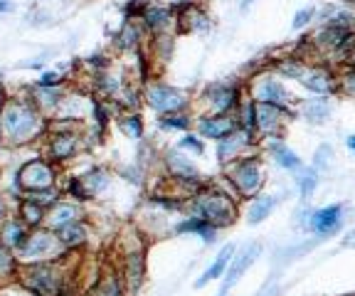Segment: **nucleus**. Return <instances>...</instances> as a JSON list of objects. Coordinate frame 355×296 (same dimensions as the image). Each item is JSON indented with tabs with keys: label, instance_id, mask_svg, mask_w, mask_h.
<instances>
[{
	"label": "nucleus",
	"instance_id": "f257e3e1",
	"mask_svg": "<svg viewBox=\"0 0 355 296\" xmlns=\"http://www.w3.org/2000/svg\"><path fill=\"white\" fill-rule=\"evenodd\" d=\"M237 200L239 198L227 195L217 188H202L190 198V213L193 218L210 223L212 227L225 229L237 220Z\"/></svg>",
	"mask_w": 355,
	"mask_h": 296
},
{
	"label": "nucleus",
	"instance_id": "f03ea898",
	"mask_svg": "<svg viewBox=\"0 0 355 296\" xmlns=\"http://www.w3.org/2000/svg\"><path fill=\"white\" fill-rule=\"evenodd\" d=\"M277 74L296 79L304 89H309L311 94L316 96H328L336 92V77L326 67H321V64H306L304 60H296V57L294 60H284L277 67Z\"/></svg>",
	"mask_w": 355,
	"mask_h": 296
},
{
	"label": "nucleus",
	"instance_id": "7ed1b4c3",
	"mask_svg": "<svg viewBox=\"0 0 355 296\" xmlns=\"http://www.w3.org/2000/svg\"><path fill=\"white\" fill-rule=\"evenodd\" d=\"M230 183H232L237 198H257L264 188V168L257 156H244L230 163Z\"/></svg>",
	"mask_w": 355,
	"mask_h": 296
},
{
	"label": "nucleus",
	"instance_id": "20e7f679",
	"mask_svg": "<svg viewBox=\"0 0 355 296\" xmlns=\"http://www.w3.org/2000/svg\"><path fill=\"white\" fill-rule=\"evenodd\" d=\"M3 131L12 141H28L33 134L40 131V112H35L28 101H10L3 107Z\"/></svg>",
	"mask_w": 355,
	"mask_h": 296
},
{
	"label": "nucleus",
	"instance_id": "39448f33",
	"mask_svg": "<svg viewBox=\"0 0 355 296\" xmlns=\"http://www.w3.org/2000/svg\"><path fill=\"white\" fill-rule=\"evenodd\" d=\"M299 225L316 235H333L343 227V205H326L318 210H304L299 215Z\"/></svg>",
	"mask_w": 355,
	"mask_h": 296
},
{
	"label": "nucleus",
	"instance_id": "423d86ee",
	"mask_svg": "<svg viewBox=\"0 0 355 296\" xmlns=\"http://www.w3.org/2000/svg\"><path fill=\"white\" fill-rule=\"evenodd\" d=\"M254 129L257 136L261 139H282V129L288 119L294 116V109H284V107H274V104H259L254 101Z\"/></svg>",
	"mask_w": 355,
	"mask_h": 296
},
{
	"label": "nucleus",
	"instance_id": "0eeeda50",
	"mask_svg": "<svg viewBox=\"0 0 355 296\" xmlns=\"http://www.w3.org/2000/svg\"><path fill=\"white\" fill-rule=\"evenodd\" d=\"M146 101L153 112L163 114H173V112H185L188 109V94L183 89H175L171 84L155 82L148 87L146 92Z\"/></svg>",
	"mask_w": 355,
	"mask_h": 296
},
{
	"label": "nucleus",
	"instance_id": "6e6552de",
	"mask_svg": "<svg viewBox=\"0 0 355 296\" xmlns=\"http://www.w3.org/2000/svg\"><path fill=\"white\" fill-rule=\"evenodd\" d=\"M252 99L259 101V104H274V107L291 109L294 99H291V92L282 82L279 74H261L254 79V89H252Z\"/></svg>",
	"mask_w": 355,
	"mask_h": 296
},
{
	"label": "nucleus",
	"instance_id": "1a4fd4ad",
	"mask_svg": "<svg viewBox=\"0 0 355 296\" xmlns=\"http://www.w3.org/2000/svg\"><path fill=\"white\" fill-rule=\"evenodd\" d=\"M25 286H28L35 296H60L62 294V277L57 274L55 264L37 262V264H30L28 267Z\"/></svg>",
	"mask_w": 355,
	"mask_h": 296
},
{
	"label": "nucleus",
	"instance_id": "9d476101",
	"mask_svg": "<svg viewBox=\"0 0 355 296\" xmlns=\"http://www.w3.org/2000/svg\"><path fill=\"white\" fill-rule=\"evenodd\" d=\"M210 114H232L242 104V89L234 82H215L202 92Z\"/></svg>",
	"mask_w": 355,
	"mask_h": 296
},
{
	"label": "nucleus",
	"instance_id": "9b49d317",
	"mask_svg": "<svg viewBox=\"0 0 355 296\" xmlns=\"http://www.w3.org/2000/svg\"><path fill=\"white\" fill-rule=\"evenodd\" d=\"M52 183H55V173H52V168L44 161H40V158H33V161H28L17 171V185H20L25 193L50 190Z\"/></svg>",
	"mask_w": 355,
	"mask_h": 296
},
{
	"label": "nucleus",
	"instance_id": "f8f14e48",
	"mask_svg": "<svg viewBox=\"0 0 355 296\" xmlns=\"http://www.w3.org/2000/svg\"><path fill=\"white\" fill-rule=\"evenodd\" d=\"M57 245H62L60 237L55 232H47V229H37V232H30L25 245L20 247V257L28 259V262H44V259H50L55 254Z\"/></svg>",
	"mask_w": 355,
	"mask_h": 296
},
{
	"label": "nucleus",
	"instance_id": "ddd939ff",
	"mask_svg": "<svg viewBox=\"0 0 355 296\" xmlns=\"http://www.w3.org/2000/svg\"><path fill=\"white\" fill-rule=\"evenodd\" d=\"M257 143L254 134H250V131H244V129H237L234 134H230L227 139H222L217 141V161L220 163H234L239 161V158H244V153L250 151L252 146Z\"/></svg>",
	"mask_w": 355,
	"mask_h": 296
},
{
	"label": "nucleus",
	"instance_id": "4468645a",
	"mask_svg": "<svg viewBox=\"0 0 355 296\" xmlns=\"http://www.w3.org/2000/svg\"><path fill=\"white\" fill-rule=\"evenodd\" d=\"M259 254H261L259 242H252V245H247V247H242L239 252H234V257H232V262H230L227 274H225L227 279H225V284H222V291L232 289V286L242 279L244 274L250 272V267L257 262V259H259Z\"/></svg>",
	"mask_w": 355,
	"mask_h": 296
},
{
	"label": "nucleus",
	"instance_id": "2eb2a0df",
	"mask_svg": "<svg viewBox=\"0 0 355 296\" xmlns=\"http://www.w3.org/2000/svg\"><path fill=\"white\" fill-rule=\"evenodd\" d=\"M237 129H239V123L232 114H207V116H202L198 121V134L202 136V139L215 141V143L222 139H227V136L234 134Z\"/></svg>",
	"mask_w": 355,
	"mask_h": 296
},
{
	"label": "nucleus",
	"instance_id": "dca6fc26",
	"mask_svg": "<svg viewBox=\"0 0 355 296\" xmlns=\"http://www.w3.org/2000/svg\"><path fill=\"white\" fill-rule=\"evenodd\" d=\"M166 166H168V173L171 178L175 180H183V183H190V185H200V171L183 151H168L166 153Z\"/></svg>",
	"mask_w": 355,
	"mask_h": 296
},
{
	"label": "nucleus",
	"instance_id": "f3484780",
	"mask_svg": "<svg viewBox=\"0 0 355 296\" xmlns=\"http://www.w3.org/2000/svg\"><path fill=\"white\" fill-rule=\"evenodd\" d=\"M234 252H237V250H234V245H225V247H222L220 254H217V259L205 269V274H202V277L195 281V286H198V289H202V286H207L210 281L225 277V274H227V269H230V262H232V257H234Z\"/></svg>",
	"mask_w": 355,
	"mask_h": 296
},
{
	"label": "nucleus",
	"instance_id": "a211bd4d",
	"mask_svg": "<svg viewBox=\"0 0 355 296\" xmlns=\"http://www.w3.org/2000/svg\"><path fill=\"white\" fill-rule=\"evenodd\" d=\"M266 146H269L272 161L277 163L279 168H284V171H299V168H304L299 153H296L294 148H288L282 139H269V141H266Z\"/></svg>",
	"mask_w": 355,
	"mask_h": 296
},
{
	"label": "nucleus",
	"instance_id": "6ab92c4d",
	"mask_svg": "<svg viewBox=\"0 0 355 296\" xmlns=\"http://www.w3.org/2000/svg\"><path fill=\"white\" fill-rule=\"evenodd\" d=\"M331 99L328 96H316L311 94L309 99L301 101L299 107V114L306 119V121H313V123H323L328 121V116H331Z\"/></svg>",
	"mask_w": 355,
	"mask_h": 296
},
{
	"label": "nucleus",
	"instance_id": "aec40b11",
	"mask_svg": "<svg viewBox=\"0 0 355 296\" xmlns=\"http://www.w3.org/2000/svg\"><path fill=\"white\" fill-rule=\"evenodd\" d=\"M28 225L22 223L20 218L15 220H8V223L0 225V242L6 247H10V250H20L22 245H25V240H28Z\"/></svg>",
	"mask_w": 355,
	"mask_h": 296
},
{
	"label": "nucleus",
	"instance_id": "412c9836",
	"mask_svg": "<svg viewBox=\"0 0 355 296\" xmlns=\"http://www.w3.org/2000/svg\"><path fill=\"white\" fill-rule=\"evenodd\" d=\"M350 37H353V30H343V28H333V25H323V30L316 35V45L323 47V50L338 52Z\"/></svg>",
	"mask_w": 355,
	"mask_h": 296
},
{
	"label": "nucleus",
	"instance_id": "4be33fe9",
	"mask_svg": "<svg viewBox=\"0 0 355 296\" xmlns=\"http://www.w3.org/2000/svg\"><path fill=\"white\" fill-rule=\"evenodd\" d=\"M277 202H279L277 195H266V193H259L257 198H252V200H250V210H247V223H250V225L264 223V220L274 213Z\"/></svg>",
	"mask_w": 355,
	"mask_h": 296
},
{
	"label": "nucleus",
	"instance_id": "5701e85b",
	"mask_svg": "<svg viewBox=\"0 0 355 296\" xmlns=\"http://www.w3.org/2000/svg\"><path fill=\"white\" fill-rule=\"evenodd\" d=\"M175 232H178V235H188V232H190V235L202 237V240H205L207 245H212L220 229L212 227V225H210V223H205V220L193 218V215H190V218H185L180 225H175Z\"/></svg>",
	"mask_w": 355,
	"mask_h": 296
},
{
	"label": "nucleus",
	"instance_id": "b1692460",
	"mask_svg": "<svg viewBox=\"0 0 355 296\" xmlns=\"http://www.w3.org/2000/svg\"><path fill=\"white\" fill-rule=\"evenodd\" d=\"M74 223H79V210L74 205H67V202L55 205L47 215V225L52 227V232H60V229L69 227Z\"/></svg>",
	"mask_w": 355,
	"mask_h": 296
},
{
	"label": "nucleus",
	"instance_id": "393cba45",
	"mask_svg": "<svg viewBox=\"0 0 355 296\" xmlns=\"http://www.w3.org/2000/svg\"><path fill=\"white\" fill-rule=\"evenodd\" d=\"M52 158H57V161H67V158H72L74 151H77V136L72 134H57L55 139H52Z\"/></svg>",
	"mask_w": 355,
	"mask_h": 296
},
{
	"label": "nucleus",
	"instance_id": "a878e982",
	"mask_svg": "<svg viewBox=\"0 0 355 296\" xmlns=\"http://www.w3.org/2000/svg\"><path fill=\"white\" fill-rule=\"evenodd\" d=\"M144 25L150 30V33H163V30L171 25V12L166 8L150 6L144 10Z\"/></svg>",
	"mask_w": 355,
	"mask_h": 296
},
{
	"label": "nucleus",
	"instance_id": "bb28decb",
	"mask_svg": "<svg viewBox=\"0 0 355 296\" xmlns=\"http://www.w3.org/2000/svg\"><path fill=\"white\" fill-rule=\"evenodd\" d=\"M296 185H299V195L304 202L311 200V195L316 193L318 188V171L313 166L311 168H299V178H296Z\"/></svg>",
	"mask_w": 355,
	"mask_h": 296
},
{
	"label": "nucleus",
	"instance_id": "cd10ccee",
	"mask_svg": "<svg viewBox=\"0 0 355 296\" xmlns=\"http://www.w3.org/2000/svg\"><path fill=\"white\" fill-rule=\"evenodd\" d=\"M57 237H60V242L64 247H79V245H84L87 242V227H84L82 223H74V225H69V227H64V229H60V232H55Z\"/></svg>",
	"mask_w": 355,
	"mask_h": 296
},
{
	"label": "nucleus",
	"instance_id": "c85d7f7f",
	"mask_svg": "<svg viewBox=\"0 0 355 296\" xmlns=\"http://www.w3.org/2000/svg\"><path fill=\"white\" fill-rule=\"evenodd\" d=\"M44 215H47V210H44V207H40L37 202L28 200V198L20 202V220L28 225V227H37V225L44 220Z\"/></svg>",
	"mask_w": 355,
	"mask_h": 296
},
{
	"label": "nucleus",
	"instance_id": "c756f323",
	"mask_svg": "<svg viewBox=\"0 0 355 296\" xmlns=\"http://www.w3.org/2000/svg\"><path fill=\"white\" fill-rule=\"evenodd\" d=\"M193 126V119L188 112H173L161 116V129L166 131H188Z\"/></svg>",
	"mask_w": 355,
	"mask_h": 296
},
{
	"label": "nucleus",
	"instance_id": "7c9ffc66",
	"mask_svg": "<svg viewBox=\"0 0 355 296\" xmlns=\"http://www.w3.org/2000/svg\"><path fill=\"white\" fill-rule=\"evenodd\" d=\"M141 42V30L139 25H133L131 20H126V25L121 28V33L116 35V45L121 50H136Z\"/></svg>",
	"mask_w": 355,
	"mask_h": 296
},
{
	"label": "nucleus",
	"instance_id": "2f4dec72",
	"mask_svg": "<svg viewBox=\"0 0 355 296\" xmlns=\"http://www.w3.org/2000/svg\"><path fill=\"white\" fill-rule=\"evenodd\" d=\"M141 279H144V254H141V252H133V254H128L126 281L131 289H136V286H141Z\"/></svg>",
	"mask_w": 355,
	"mask_h": 296
},
{
	"label": "nucleus",
	"instance_id": "473e14b6",
	"mask_svg": "<svg viewBox=\"0 0 355 296\" xmlns=\"http://www.w3.org/2000/svg\"><path fill=\"white\" fill-rule=\"evenodd\" d=\"M82 185H84V190L89 193V198H92V195H96V193H101V190L109 185V178H106L104 171H92V173L82 178Z\"/></svg>",
	"mask_w": 355,
	"mask_h": 296
},
{
	"label": "nucleus",
	"instance_id": "72a5a7b5",
	"mask_svg": "<svg viewBox=\"0 0 355 296\" xmlns=\"http://www.w3.org/2000/svg\"><path fill=\"white\" fill-rule=\"evenodd\" d=\"M123 131L128 134V139H141L144 136V121H141L139 114H131V116L123 119Z\"/></svg>",
	"mask_w": 355,
	"mask_h": 296
},
{
	"label": "nucleus",
	"instance_id": "f704fd0d",
	"mask_svg": "<svg viewBox=\"0 0 355 296\" xmlns=\"http://www.w3.org/2000/svg\"><path fill=\"white\" fill-rule=\"evenodd\" d=\"M180 148L193 151L195 156H202V153H205V143H202V139H198V136H193V134H185L183 139H180Z\"/></svg>",
	"mask_w": 355,
	"mask_h": 296
},
{
	"label": "nucleus",
	"instance_id": "c9c22d12",
	"mask_svg": "<svg viewBox=\"0 0 355 296\" xmlns=\"http://www.w3.org/2000/svg\"><path fill=\"white\" fill-rule=\"evenodd\" d=\"M336 89H340L343 94L355 96V67H350L348 72H345L343 77L338 79V84H336Z\"/></svg>",
	"mask_w": 355,
	"mask_h": 296
},
{
	"label": "nucleus",
	"instance_id": "e433bc0d",
	"mask_svg": "<svg viewBox=\"0 0 355 296\" xmlns=\"http://www.w3.org/2000/svg\"><path fill=\"white\" fill-rule=\"evenodd\" d=\"M313 17H316V10H313V8H304V10H299L294 15V23H291V28H294V30H304L306 25L313 20Z\"/></svg>",
	"mask_w": 355,
	"mask_h": 296
},
{
	"label": "nucleus",
	"instance_id": "4c0bfd02",
	"mask_svg": "<svg viewBox=\"0 0 355 296\" xmlns=\"http://www.w3.org/2000/svg\"><path fill=\"white\" fill-rule=\"evenodd\" d=\"M328 166H331V146H321L316 156H313V168L316 171H326Z\"/></svg>",
	"mask_w": 355,
	"mask_h": 296
},
{
	"label": "nucleus",
	"instance_id": "58836bf2",
	"mask_svg": "<svg viewBox=\"0 0 355 296\" xmlns=\"http://www.w3.org/2000/svg\"><path fill=\"white\" fill-rule=\"evenodd\" d=\"M62 82V77L57 72H44L42 77H40V87H44V89H57Z\"/></svg>",
	"mask_w": 355,
	"mask_h": 296
},
{
	"label": "nucleus",
	"instance_id": "ea45409f",
	"mask_svg": "<svg viewBox=\"0 0 355 296\" xmlns=\"http://www.w3.org/2000/svg\"><path fill=\"white\" fill-rule=\"evenodd\" d=\"M96 296H121V291H119V284H116V281L111 279V281H106L104 286H99Z\"/></svg>",
	"mask_w": 355,
	"mask_h": 296
},
{
	"label": "nucleus",
	"instance_id": "a19ab883",
	"mask_svg": "<svg viewBox=\"0 0 355 296\" xmlns=\"http://www.w3.org/2000/svg\"><path fill=\"white\" fill-rule=\"evenodd\" d=\"M345 146H348V151L355 153V134H350L348 139H345Z\"/></svg>",
	"mask_w": 355,
	"mask_h": 296
},
{
	"label": "nucleus",
	"instance_id": "79ce46f5",
	"mask_svg": "<svg viewBox=\"0 0 355 296\" xmlns=\"http://www.w3.org/2000/svg\"><path fill=\"white\" fill-rule=\"evenodd\" d=\"M6 223V202H3V198H0V225Z\"/></svg>",
	"mask_w": 355,
	"mask_h": 296
},
{
	"label": "nucleus",
	"instance_id": "37998d69",
	"mask_svg": "<svg viewBox=\"0 0 355 296\" xmlns=\"http://www.w3.org/2000/svg\"><path fill=\"white\" fill-rule=\"evenodd\" d=\"M0 10H3V12H10V10H12V6L8 3V0H0Z\"/></svg>",
	"mask_w": 355,
	"mask_h": 296
},
{
	"label": "nucleus",
	"instance_id": "c03bdc74",
	"mask_svg": "<svg viewBox=\"0 0 355 296\" xmlns=\"http://www.w3.org/2000/svg\"><path fill=\"white\" fill-rule=\"evenodd\" d=\"M252 6V0H244V3H242V8H250Z\"/></svg>",
	"mask_w": 355,
	"mask_h": 296
},
{
	"label": "nucleus",
	"instance_id": "a18cd8bd",
	"mask_svg": "<svg viewBox=\"0 0 355 296\" xmlns=\"http://www.w3.org/2000/svg\"><path fill=\"white\" fill-rule=\"evenodd\" d=\"M348 3H350V6H355V0H348Z\"/></svg>",
	"mask_w": 355,
	"mask_h": 296
}]
</instances>
